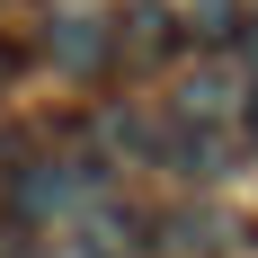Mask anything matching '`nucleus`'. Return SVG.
<instances>
[{"label":"nucleus","mask_w":258,"mask_h":258,"mask_svg":"<svg viewBox=\"0 0 258 258\" xmlns=\"http://www.w3.org/2000/svg\"><path fill=\"white\" fill-rule=\"evenodd\" d=\"M53 53H62L72 72H98L107 53H116V36H107L98 18H62V36H53Z\"/></svg>","instance_id":"nucleus-1"}]
</instances>
